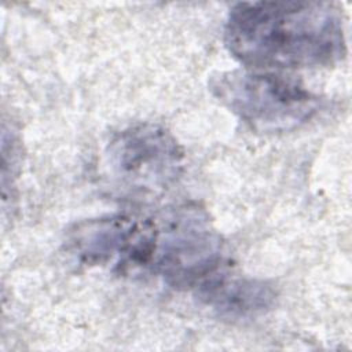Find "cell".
I'll return each mask as SVG.
<instances>
[{
	"mask_svg": "<svg viewBox=\"0 0 352 352\" xmlns=\"http://www.w3.org/2000/svg\"><path fill=\"white\" fill-rule=\"evenodd\" d=\"M224 44L236 60L257 69L329 66L346 51L340 10L323 1L238 3Z\"/></svg>",
	"mask_w": 352,
	"mask_h": 352,
	"instance_id": "obj_1",
	"label": "cell"
},
{
	"mask_svg": "<svg viewBox=\"0 0 352 352\" xmlns=\"http://www.w3.org/2000/svg\"><path fill=\"white\" fill-rule=\"evenodd\" d=\"M195 293L219 316L232 320L254 319L270 311L276 298L274 286L265 280L219 272L201 283Z\"/></svg>",
	"mask_w": 352,
	"mask_h": 352,
	"instance_id": "obj_6",
	"label": "cell"
},
{
	"mask_svg": "<svg viewBox=\"0 0 352 352\" xmlns=\"http://www.w3.org/2000/svg\"><path fill=\"white\" fill-rule=\"evenodd\" d=\"M184 153L165 128L138 124L118 132L104 153L110 182L132 197L157 195L182 175Z\"/></svg>",
	"mask_w": 352,
	"mask_h": 352,
	"instance_id": "obj_4",
	"label": "cell"
},
{
	"mask_svg": "<svg viewBox=\"0 0 352 352\" xmlns=\"http://www.w3.org/2000/svg\"><path fill=\"white\" fill-rule=\"evenodd\" d=\"M151 219L136 220L116 214L74 224L66 236L67 252L84 265L114 264L126 274L150 268L154 248Z\"/></svg>",
	"mask_w": 352,
	"mask_h": 352,
	"instance_id": "obj_5",
	"label": "cell"
},
{
	"mask_svg": "<svg viewBox=\"0 0 352 352\" xmlns=\"http://www.w3.org/2000/svg\"><path fill=\"white\" fill-rule=\"evenodd\" d=\"M150 268L172 287L197 289L220 270L223 245L206 210L183 204L154 219Z\"/></svg>",
	"mask_w": 352,
	"mask_h": 352,
	"instance_id": "obj_2",
	"label": "cell"
},
{
	"mask_svg": "<svg viewBox=\"0 0 352 352\" xmlns=\"http://www.w3.org/2000/svg\"><path fill=\"white\" fill-rule=\"evenodd\" d=\"M210 91L256 132H289L318 111V98L296 81L275 73L232 70L210 80Z\"/></svg>",
	"mask_w": 352,
	"mask_h": 352,
	"instance_id": "obj_3",
	"label": "cell"
}]
</instances>
